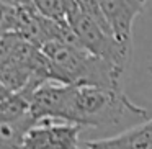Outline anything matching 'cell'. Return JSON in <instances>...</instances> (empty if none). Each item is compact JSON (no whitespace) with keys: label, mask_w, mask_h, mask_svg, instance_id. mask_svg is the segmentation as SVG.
<instances>
[{"label":"cell","mask_w":152,"mask_h":149,"mask_svg":"<svg viewBox=\"0 0 152 149\" xmlns=\"http://www.w3.org/2000/svg\"><path fill=\"white\" fill-rule=\"evenodd\" d=\"M41 51L49 62L53 80L74 87L121 89V67L93 56L80 44L48 41Z\"/></svg>","instance_id":"obj_1"},{"label":"cell","mask_w":152,"mask_h":149,"mask_svg":"<svg viewBox=\"0 0 152 149\" xmlns=\"http://www.w3.org/2000/svg\"><path fill=\"white\" fill-rule=\"evenodd\" d=\"M126 113L147 118V112L129 100L123 89L72 85L64 121L80 128H100L121 123Z\"/></svg>","instance_id":"obj_2"},{"label":"cell","mask_w":152,"mask_h":149,"mask_svg":"<svg viewBox=\"0 0 152 149\" xmlns=\"http://www.w3.org/2000/svg\"><path fill=\"white\" fill-rule=\"evenodd\" d=\"M67 23L83 49L92 53L93 56L102 57V59L124 69L129 53V43L119 41L111 31L100 26L96 21H93L90 17L83 15L77 8L69 15Z\"/></svg>","instance_id":"obj_3"},{"label":"cell","mask_w":152,"mask_h":149,"mask_svg":"<svg viewBox=\"0 0 152 149\" xmlns=\"http://www.w3.org/2000/svg\"><path fill=\"white\" fill-rule=\"evenodd\" d=\"M80 128L62 120H38L25 133L20 149H77Z\"/></svg>","instance_id":"obj_4"},{"label":"cell","mask_w":152,"mask_h":149,"mask_svg":"<svg viewBox=\"0 0 152 149\" xmlns=\"http://www.w3.org/2000/svg\"><path fill=\"white\" fill-rule=\"evenodd\" d=\"M142 0H100L103 17L119 41L129 43L134 20L144 8Z\"/></svg>","instance_id":"obj_5"},{"label":"cell","mask_w":152,"mask_h":149,"mask_svg":"<svg viewBox=\"0 0 152 149\" xmlns=\"http://www.w3.org/2000/svg\"><path fill=\"white\" fill-rule=\"evenodd\" d=\"M85 149H152V118L111 138L82 142Z\"/></svg>","instance_id":"obj_6"},{"label":"cell","mask_w":152,"mask_h":149,"mask_svg":"<svg viewBox=\"0 0 152 149\" xmlns=\"http://www.w3.org/2000/svg\"><path fill=\"white\" fill-rule=\"evenodd\" d=\"M33 123L30 113L13 120H0V149H20L25 133Z\"/></svg>","instance_id":"obj_7"},{"label":"cell","mask_w":152,"mask_h":149,"mask_svg":"<svg viewBox=\"0 0 152 149\" xmlns=\"http://www.w3.org/2000/svg\"><path fill=\"white\" fill-rule=\"evenodd\" d=\"M33 7L39 15L53 21H67L75 10L74 0H33Z\"/></svg>","instance_id":"obj_8"},{"label":"cell","mask_w":152,"mask_h":149,"mask_svg":"<svg viewBox=\"0 0 152 149\" xmlns=\"http://www.w3.org/2000/svg\"><path fill=\"white\" fill-rule=\"evenodd\" d=\"M74 4H75V8L79 12H82L83 15L90 17L93 21H96V23H98L100 26H103L105 30L111 31V28L108 26L105 17H103L102 7H100V0H74Z\"/></svg>","instance_id":"obj_9"},{"label":"cell","mask_w":152,"mask_h":149,"mask_svg":"<svg viewBox=\"0 0 152 149\" xmlns=\"http://www.w3.org/2000/svg\"><path fill=\"white\" fill-rule=\"evenodd\" d=\"M17 38H18L17 34L0 31V61L4 59V57H7V54L10 53V49H12V46H13Z\"/></svg>","instance_id":"obj_10"},{"label":"cell","mask_w":152,"mask_h":149,"mask_svg":"<svg viewBox=\"0 0 152 149\" xmlns=\"http://www.w3.org/2000/svg\"><path fill=\"white\" fill-rule=\"evenodd\" d=\"M8 5H13V7H30L33 5V0H7Z\"/></svg>","instance_id":"obj_11"},{"label":"cell","mask_w":152,"mask_h":149,"mask_svg":"<svg viewBox=\"0 0 152 149\" xmlns=\"http://www.w3.org/2000/svg\"><path fill=\"white\" fill-rule=\"evenodd\" d=\"M7 5L8 4H5V2H2V0H0V25H2V20H4V13H5Z\"/></svg>","instance_id":"obj_12"},{"label":"cell","mask_w":152,"mask_h":149,"mask_svg":"<svg viewBox=\"0 0 152 149\" xmlns=\"http://www.w3.org/2000/svg\"><path fill=\"white\" fill-rule=\"evenodd\" d=\"M77 149H85V148H83V146H82V142H80V144H79V148H77Z\"/></svg>","instance_id":"obj_13"},{"label":"cell","mask_w":152,"mask_h":149,"mask_svg":"<svg viewBox=\"0 0 152 149\" xmlns=\"http://www.w3.org/2000/svg\"><path fill=\"white\" fill-rule=\"evenodd\" d=\"M2 2H5V4H8V2H7V0H2Z\"/></svg>","instance_id":"obj_14"},{"label":"cell","mask_w":152,"mask_h":149,"mask_svg":"<svg viewBox=\"0 0 152 149\" xmlns=\"http://www.w3.org/2000/svg\"><path fill=\"white\" fill-rule=\"evenodd\" d=\"M142 2H144V4H145V2H147V0H142Z\"/></svg>","instance_id":"obj_15"}]
</instances>
